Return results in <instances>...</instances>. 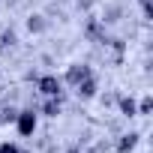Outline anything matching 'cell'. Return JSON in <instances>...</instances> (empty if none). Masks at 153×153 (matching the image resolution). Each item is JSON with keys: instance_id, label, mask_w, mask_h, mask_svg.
Here are the masks:
<instances>
[{"instance_id": "6da1fadb", "label": "cell", "mask_w": 153, "mask_h": 153, "mask_svg": "<svg viewBox=\"0 0 153 153\" xmlns=\"http://www.w3.org/2000/svg\"><path fill=\"white\" fill-rule=\"evenodd\" d=\"M15 126H18L21 135H33V132H36V114H33V108L18 111V114H15Z\"/></svg>"}, {"instance_id": "7a4b0ae2", "label": "cell", "mask_w": 153, "mask_h": 153, "mask_svg": "<svg viewBox=\"0 0 153 153\" xmlns=\"http://www.w3.org/2000/svg\"><path fill=\"white\" fill-rule=\"evenodd\" d=\"M39 90L45 96H57L60 93V81L54 78V75H45V78H39Z\"/></svg>"}, {"instance_id": "3957f363", "label": "cell", "mask_w": 153, "mask_h": 153, "mask_svg": "<svg viewBox=\"0 0 153 153\" xmlns=\"http://www.w3.org/2000/svg\"><path fill=\"white\" fill-rule=\"evenodd\" d=\"M87 75H90L87 66H72V69H69V81H72V84H81Z\"/></svg>"}, {"instance_id": "277c9868", "label": "cell", "mask_w": 153, "mask_h": 153, "mask_svg": "<svg viewBox=\"0 0 153 153\" xmlns=\"http://www.w3.org/2000/svg\"><path fill=\"white\" fill-rule=\"evenodd\" d=\"M78 93H81V96H93V93H96V84H93L90 75L84 78V84H78Z\"/></svg>"}, {"instance_id": "5b68a950", "label": "cell", "mask_w": 153, "mask_h": 153, "mask_svg": "<svg viewBox=\"0 0 153 153\" xmlns=\"http://www.w3.org/2000/svg\"><path fill=\"white\" fill-rule=\"evenodd\" d=\"M45 114H48V117H54V114H60V102H57L54 96H48V102H45Z\"/></svg>"}, {"instance_id": "8992f818", "label": "cell", "mask_w": 153, "mask_h": 153, "mask_svg": "<svg viewBox=\"0 0 153 153\" xmlns=\"http://www.w3.org/2000/svg\"><path fill=\"white\" fill-rule=\"evenodd\" d=\"M27 27H30V30H42L45 24H42V18H39V15H33V18L27 21Z\"/></svg>"}, {"instance_id": "52a82bcc", "label": "cell", "mask_w": 153, "mask_h": 153, "mask_svg": "<svg viewBox=\"0 0 153 153\" xmlns=\"http://www.w3.org/2000/svg\"><path fill=\"white\" fill-rule=\"evenodd\" d=\"M0 153H18V147H15V144H9V141H6V144H0Z\"/></svg>"}, {"instance_id": "ba28073f", "label": "cell", "mask_w": 153, "mask_h": 153, "mask_svg": "<svg viewBox=\"0 0 153 153\" xmlns=\"http://www.w3.org/2000/svg\"><path fill=\"white\" fill-rule=\"evenodd\" d=\"M69 153H78V150H69Z\"/></svg>"}]
</instances>
